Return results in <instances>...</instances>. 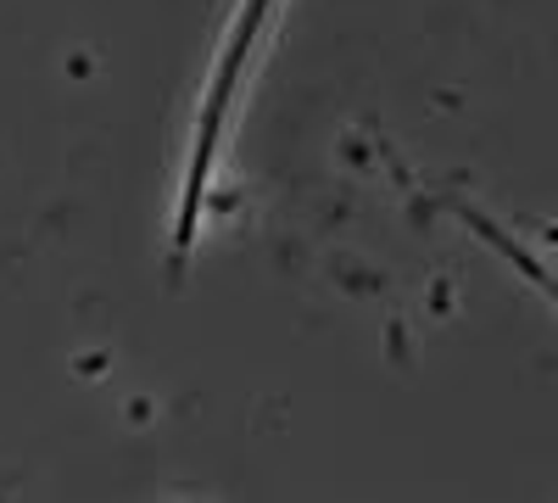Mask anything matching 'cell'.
<instances>
[{"instance_id": "cell-1", "label": "cell", "mask_w": 558, "mask_h": 503, "mask_svg": "<svg viewBox=\"0 0 558 503\" xmlns=\"http://www.w3.org/2000/svg\"><path fill=\"white\" fill-rule=\"evenodd\" d=\"M274 7V0H252L246 7V17H241V28H235V45H229V57H223V68H218V84H213V101H207V118H202V146H196V163H191V191H184V213H179V252L191 247V236H196V202H202V173H207V163H213V141H218V118H223V96L235 89V73H241V62H246V45H252V34H257V23H263V12Z\"/></svg>"}, {"instance_id": "cell-2", "label": "cell", "mask_w": 558, "mask_h": 503, "mask_svg": "<svg viewBox=\"0 0 558 503\" xmlns=\"http://www.w3.org/2000/svg\"><path fill=\"white\" fill-rule=\"evenodd\" d=\"M463 218H470V224H475V230H481V236H486V241H492V247H497V252H508V258H514V268H520V274H525V280H536V286H542V291H547V297H553V302H558V280H547V274H542V268H536V263H531V258H525V252H520V247H514V241H502V236H497V230H492V224H486V218H481V213H463Z\"/></svg>"}, {"instance_id": "cell-3", "label": "cell", "mask_w": 558, "mask_h": 503, "mask_svg": "<svg viewBox=\"0 0 558 503\" xmlns=\"http://www.w3.org/2000/svg\"><path fill=\"white\" fill-rule=\"evenodd\" d=\"M553 241H558V236H553Z\"/></svg>"}]
</instances>
